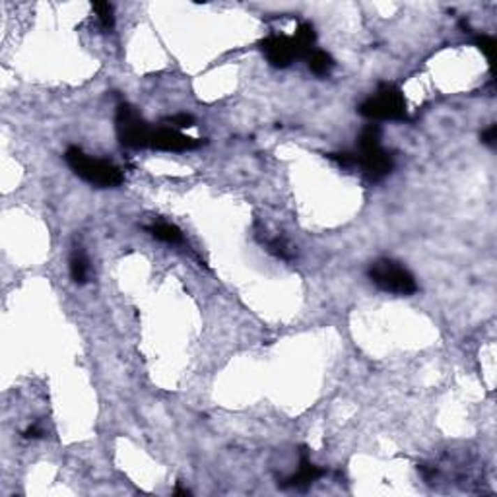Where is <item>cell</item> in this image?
I'll return each instance as SVG.
<instances>
[{"label": "cell", "instance_id": "obj_1", "mask_svg": "<svg viewBox=\"0 0 497 497\" xmlns=\"http://www.w3.org/2000/svg\"><path fill=\"white\" fill-rule=\"evenodd\" d=\"M354 165L364 171L371 181L387 177L394 168V158L381 146V126L367 124L357 138Z\"/></svg>", "mask_w": 497, "mask_h": 497}, {"label": "cell", "instance_id": "obj_2", "mask_svg": "<svg viewBox=\"0 0 497 497\" xmlns=\"http://www.w3.org/2000/svg\"><path fill=\"white\" fill-rule=\"evenodd\" d=\"M64 161L74 171V175H78L82 181L98 186V188H113V186L121 185L124 179L123 171L117 168L115 163L91 158L78 146H71L64 151Z\"/></svg>", "mask_w": 497, "mask_h": 497}, {"label": "cell", "instance_id": "obj_3", "mask_svg": "<svg viewBox=\"0 0 497 497\" xmlns=\"http://www.w3.org/2000/svg\"><path fill=\"white\" fill-rule=\"evenodd\" d=\"M359 115L369 121H408L404 94L394 84L383 82L375 91L357 107Z\"/></svg>", "mask_w": 497, "mask_h": 497}, {"label": "cell", "instance_id": "obj_4", "mask_svg": "<svg viewBox=\"0 0 497 497\" xmlns=\"http://www.w3.org/2000/svg\"><path fill=\"white\" fill-rule=\"evenodd\" d=\"M367 276L379 290L396 295H412L417 292V284L414 274L404 265L392 258H379L371 262Z\"/></svg>", "mask_w": 497, "mask_h": 497}, {"label": "cell", "instance_id": "obj_5", "mask_svg": "<svg viewBox=\"0 0 497 497\" xmlns=\"http://www.w3.org/2000/svg\"><path fill=\"white\" fill-rule=\"evenodd\" d=\"M115 128L119 142L123 144L124 148H133V150L148 148L151 131H154V126L148 121H144V117L128 103H121L117 107Z\"/></svg>", "mask_w": 497, "mask_h": 497}, {"label": "cell", "instance_id": "obj_6", "mask_svg": "<svg viewBox=\"0 0 497 497\" xmlns=\"http://www.w3.org/2000/svg\"><path fill=\"white\" fill-rule=\"evenodd\" d=\"M200 146H202V140L193 138V136H186V134H183V131L171 128L168 124L154 126L150 142H148V148L161 151H188L196 150Z\"/></svg>", "mask_w": 497, "mask_h": 497}, {"label": "cell", "instance_id": "obj_7", "mask_svg": "<svg viewBox=\"0 0 497 497\" xmlns=\"http://www.w3.org/2000/svg\"><path fill=\"white\" fill-rule=\"evenodd\" d=\"M258 47L265 53L267 61L270 62V66H274V68H288L292 62L299 59L295 43L290 36H282V34L268 36L258 43Z\"/></svg>", "mask_w": 497, "mask_h": 497}, {"label": "cell", "instance_id": "obj_8", "mask_svg": "<svg viewBox=\"0 0 497 497\" xmlns=\"http://www.w3.org/2000/svg\"><path fill=\"white\" fill-rule=\"evenodd\" d=\"M322 474H325V470H322L320 466H315V464L307 459V453H305V449H303L302 462H299V470H297V474H293L292 478H288L285 482H282L280 486H282V488L305 489L307 486H311L315 480H319Z\"/></svg>", "mask_w": 497, "mask_h": 497}, {"label": "cell", "instance_id": "obj_9", "mask_svg": "<svg viewBox=\"0 0 497 497\" xmlns=\"http://www.w3.org/2000/svg\"><path fill=\"white\" fill-rule=\"evenodd\" d=\"M293 43H295V49H297V54L299 59H307L313 51H315V41H317V34H315V27L311 24H302L297 27L295 36H292Z\"/></svg>", "mask_w": 497, "mask_h": 497}, {"label": "cell", "instance_id": "obj_10", "mask_svg": "<svg viewBox=\"0 0 497 497\" xmlns=\"http://www.w3.org/2000/svg\"><path fill=\"white\" fill-rule=\"evenodd\" d=\"M146 231L150 233L151 237H156L158 241H163V243H169V245H179V243L185 241L181 230H179L177 225H173V223H168V222L151 223V225H146Z\"/></svg>", "mask_w": 497, "mask_h": 497}, {"label": "cell", "instance_id": "obj_11", "mask_svg": "<svg viewBox=\"0 0 497 497\" xmlns=\"http://www.w3.org/2000/svg\"><path fill=\"white\" fill-rule=\"evenodd\" d=\"M71 276L74 284H86L89 278V260L80 247H76L71 255Z\"/></svg>", "mask_w": 497, "mask_h": 497}, {"label": "cell", "instance_id": "obj_12", "mask_svg": "<svg viewBox=\"0 0 497 497\" xmlns=\"http://www.w3.org/2000/svg\"><path fill=\"white\" fill-rule=\"evenodd\" d=\"M305 61L309 64V71L317 76H329L334 68V59L327 51H320V49H315Z\"/></svg>", "mask_w": 497, "mask_h": 497}, {"label": "cell", "instance_id": "obj_13", "mask_svg": "<svg viewBox=\"0 0 497 497\" xmlns=\"http://www.w3.org/2000/svg\"><path fill=\"white\" fill-rule=\"evenodd\" d=\"M94 12L98 14V20L105 31H111L115 27V16H113V6L109 2H94Z\"/></svg>", "mask_w": 497, "mask_h": 497}, {"label": "cell", "instance_id": "obj_14", "mask_svg": "<svg viewBox=\"0 0 497 497\" xmlns=\"http://www.w3.org/2000/svg\"><path fill=\"white\" fill-rule=\"evenodd\" d=\"M268 251L272 253V255H276L278 258H284V260H290V258L293 257V251L292 247L288 245V241L282 239V237H274V239H270L267 243Z\"/></svg>", "mask_w": 497, "mask_h": 497}, {"label": "cell", "instance_id": "obj_15", "mask_svg": "<svg viewBox=\"0 0 497 497\" xmlns=\"http://www.w3.org/2000/svg\"><path fill=\"white\" fill-rule=\"evenodd\" d=\"M163 124H168L171 128H177V131H183V128H188V126L195 124V117L186 115V113H179V115L165 117Z\"/></svg>", "mask_w": 497, "mask_h": 497}, {"label": "cell", "instance_id": "obj_16", "mask_svg": "<svg viewBox=\"0 0 497 497\" xmlns=\"http://www.w3.org/2000/svg\"><path fill=\"white\" fill-rule=\"evenodd\" d=\"M474 43H476V47H478L482 53L486 54V59H488L489 64H491L494 53H496V39L491 36H478L474 39Z\"/></svg>", "mask_w": 497, "mask_h": 497}, {"label": "cell", "instance_id": "obj_17", "mask_svg": "<svg viewBox=\"0 0 497 497\" xmlns=\"http://www.w3.org/2000/svg\"><path fill=\"white\" fill-rule=\"evenodd\" d=\"M480 138H482V142L486 144V146L494 148V146H496V140H497V124H489L486 131H482Z\"/></svg>", "mask_w": 497, "mask_h": 497}, {"label": "cell", "instance_id": "obj_18", "mask_svg": "<svg viewBox=\"0 0 497 497\" xmlns=\"http://www.w3.org/2000/svg\"><path fill=\"white\" fill-rule=\"evenodd\" d=\"M43 435L45 431L41 424H34V426H29L26 431H24V437H26V439H39V437H43Z\"/></svg>", "mask_w": 497, "mask_h": 497}]
</instances>
